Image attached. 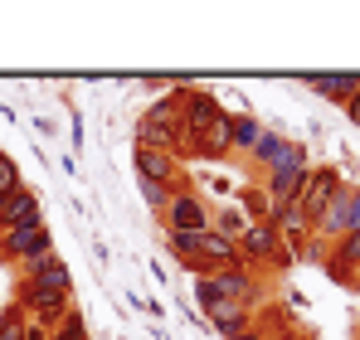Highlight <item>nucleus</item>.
I'll list each match as a JSON object with an SVG mask.
<instances>
[{
	"instance_id": "1",
	"label": "nucleus",
	"mask_w": 360,
	"mask_h": 340,
	"mask_svg": "<svg viewBox=\"0 0 360 340\" xmlns=\"http://www.w3.org/2000/svg\"><path fill=\"white\" fill-rule=\"evenodd\" d=\"M307 175H311V156H307V146H302V141H288L283 156H278V166L263 175V195H268V204H297L302 190H307Z\"/></svg>"
},
{
	"instance_id": "9",
	"label": "nucleus",
	"mask_w": 360,
	"mask_h": 340,
	"mask_svg": "<svg viewBox=\"0 0 360 340\" xmlns=\"http://www.w3.org/2000/svg\"><path fill=\"white\" fill-rule=\"evenodd\" d=\"M268 228L283 238V248H288L292 258H302V253H307V243H311V219H307V209H302V204H273Z\"/></svg>"
},
{
	"instance_id": "12",
	"label": "nucleus",
	"mask_w": 360,
	"mask_h": 340,
	"mask_svg": "<svg viewBox=\"0 0 360 340\" xmlns=\"http://www.w3.org/2000/svg\"><path fill=\"white\" fill-rule=\"evenodd\" d=\"M30 224H44V209H39V195L25 185V190H15V195L0 204V233H10V228H30Z\"/></svg>"
},
{
	"instance_id": "31",
	"label": "nucleus",
	"mask_w": 360,
	"mask_h": 340,
	"mask_svg": "<svg viewBox=\"0 0 360 340\" xmlns=\"http://www.w3.org/2000/svg\"><path fill=\"white\" fill-rule=\"evenodd\" d=\"M25 340H49V331H44L39 321H30V326H25Z\"/></svg>"
},
{
	"instance_id": "4",
	"label": "nucleus",
	"mask_w": 360,
	"mask_h": 340,
	"mask_svg": "<svg viewBox=\"0 0 360 340\" xmlns=\"http://www.w3.org/2000/svg\"><path fill=\"white\" fill-rule=\"evenodd\" d=\"M161 224L171 228V233H205V228H214V214H210V204L195 195V185L185 180L176 195H171V204H166Z\"/></svg>"
},
{
	"instance_id": "19",
	"label": "nucleus",
	"mask_w": 360,
	"mask_h": 340,
	"mask_svg": "<svg viewBox=\"0 0 360 340\" xmlns=\"http://www.w3.org/2000/svg\"><path fill=\"white\" fill-rule=\"evenodd\" d=\"M263 131H268V126L253 112H234V156H253V146H258Z\"/></svg>"
},
{
	"instance_id": "11",
	"label": "nucleus",
	"mask_w": 360,
	"mask_h": 340,
	"mask_svg": "<svg viewBox=\"0 0 360 340\" xmlns=\"http://www.w3.org/2000/svg\"><path fill=\"white\" fill-rule=\"evenodd\" d=\"M180 126H190V131H205L214 117L224 112L219 103H214V93H205V88H195V83H180Z\"/></svg>"
},
{
	"instance_id": "26",
	"label": "nucleus",
	"mask_w": 360,
	"mask_h": 340,
	"mask_svg": "<svg viewBox=\"0 0 360 340\" xmlns=\"http://www.w3.org/2000/svg\"><path fill=\"white\" fill-rule=\"evenodd\" d=\"M141 185V200H146V209L151 214H166V204H171V195L176 190H166V185H151V180H136Z\"/></svg>"
},
{
	"instance_id": "14",
	"label": "nucleus",
	"mask_w": 360,
	"mask_h": 340,
	"mask_svg": "<svg viewBox=\"0 0 360 340\" xmlns=\"http://www.w3.org/2000/svg\"><path fill=\"white\" fill-rule=\"evenodd\" d=\"M166 253L176 258L185 273H195V277H210V263H205V253H200V233H171L166 228Z\"/></svg>"
},
{
	"instance_id": "5",
	"label": "nucleus",
	"mask_w": 360,
	"mask_h": 340,
	"mask_svg": "<svg viewBox=\"0 0 360 340\" xmlns=\"http://www.w3.org/2000/svg\"><path fill=\"white\" fill-rule=\"evenodd\" d=\"M44 253H54V228L49 224H30V228L0 233V258L15 263V268H25V263H34V258H44Z\"/></svg>"
},
{
	"instance_id": "10",
	"label": "nucleus",
	"mask_w": 360,
	"mask_h": 340,
	"mask_svg": "<svg viewBox=\"0 0 360 340\" xmlns=\"http://www.w3.org/2000/svg\"><path fill=\"white\" fill-rule=\"evenodd\" d=\"M341 185H346V180H341V170H336V166H311L307 190H302V200H297L302 209H307V219H311V224H316V219H321V209L341 195Z\"/></svg>"
},
{
	"instance_id": "21",
	"label": "nucleus",
	"mask_w": 360,
	"mask_h": 340,
	"mask_svg": "<svg viewBox=\"0 0 360 340\" xmlns=\"http://www.w3.org/2000/svg\"><path fill=\"white\" fill-rule=\"evenodd\" d=\"M25 326H30V316L10 301V306H0V340H25Z\"/></svg>"
},
{
	"instance_id": "20",
	"label": "nucleus",
	"mask_w": 360,
	"mask_h": 340,
	"mask_svg": "<svg viewBox=\"0 0 360 340\" xmlns=\"http://www.w3.org/2000/svg\"><path fill=\"white\" fill-rule=\"evenodd\" d=\"M283 146H288V136H278V131H263L248 161H253V166H258V170H263V175H268V170L278 166V156H283Z\"/></svg>"
},
{
	"instance_id": "25",
	"label": "nucleus",
	"mask_w": 360,
	"mask_h": 340,
	"mask_svg": "<svg viewBox=\"0 0 360 340\" xmlns=\"http://www.w3.org/2000/svg\"><path fill=\"white\" fill-rule=\"evenodd\" d=\"M248 219H243V209H224V214H214V233H224V238H234L239 243Z\"/></svg>"
},
{
	"instance_id": "28",
	"label": "nucleus",
	"mask_w": 360,
	"mask_h": 340,
	"mask_svg": "<svg viewBox=\"0 0 360 340\" xmlns=\"http://www.w3.org/2000/svg\"><path fill=\"white\" fill-rule=\"evenodd\" d=\"M326 273H331V277H336V282H341V287H356V282H360L356 273H351V268H346V263H336V258H331V253H326Z\"/></svg>"
},
{
	"instance_id": "18",
	"label": "nucleus",
	"mask_w": 360,
	"mask_h": 340,
	"mask_svg": "<svg viewBox=\"0 0 360 340\" xmlns=\"http://www.w3.org/2000/svg\"><path fill=\"white\" fill-rule=\"evenodd\" d=\"M307 88L346 107V103H351V98L360 93V73H351V78H321V73H311V78H307Z\"/></svg>"
},
{
	"instance_id": "7",
	"label": "nucleus",
	"mask_w": 360,
	"mask_h": 340,
	"mask_svg": "<svg viewBox=\"0 0 360 340\" xmlns=\"http://www.w3.org/2000/svg\"><path fill=\"white\" fill-rule=\"evenodd\" d=\"M239 253H243V263H253V268H258V263H273L278 273L297 263V258H292V253L283 248V238H278V233H273L268 224H248V228H243Z\"/></svg>"
},
{
	"instance_id": "30",
	"label": "nucleus",
	"mask_w": 360,
	"mask_h": 340,
	"mask_svg": "<svg viewBox=\"0 0 360 340\" xmlns=\"http://www.w3.org/2000/svg\"><path fill=\"white\" fill-rule=\"evenodd\" d=\"M341 112L351 117V126H360V93H356V98H351V103H346V107H341Z\"/></svg>"
},
{
	"instance_id": "22",
	"label": "nucleus",
	"mask_w": 360,
	"mask_h": 340,
	"mask_svg": "<svg viewBox=\"0 0 360 340\" xmlns=\"http://www.w3.org/2000/svg\"><path fill=\"white\" fill-rule=\"evenodd\" d=\"M49 340H93V336H88V321H83V311H78V306H73V311H68V316H63L59 326H54V331H49Z\"/></svg>"
},
{
	"instance_id": "6",
	"label": "nucleus",
	"mask_w": 360,
	"mask_h": 340,
	"mask_svg": "<svg viewBox=\"0 0 360 340\" xmlns=\"http://www.w3.org/2000/svg\"><path fill=\"white\" fill-rule=\"evenodd\" d=\"M214 287H219L224 301H243V306H263V296H268V282H263V273H258L253 263L219 268V273H214Z\"/></svg>"
},
{
	"instance_id": "2",
	"label": "nucleus",
	"mask_w": 360,
	"mask_h": 340,
	"mask_svg": "<svg viewBox=\"0 0 360 340\" xmlns=\"http://www.w3.org/2000/svg\"><path fill=\"white\" fill-rule=\"evenodd\" d=\"M15 306L30 316V321H39L44 331H54L63 316L73 311V292H54V287H39V282H15Z\"/></svg>"
},
{
	"instance_id": "16",
	"label": "nucleus",
	"mask_w": 360,
	"mask_h": 340,
	"mask_svg": "<svg viewBox=\"0 0 360 340\" xmlns=\"http://www.w3.org/2000/svg\"><path fill=\"white\" fill-rule=\"evenodd\" d=\"M200 141H205V161H229L234 156V112H219L200 131Z\"/></svg>"
},
{
	"instance_id": "15",
	"label": "nucleus",
	"mask_w": 360,
	"mask_h": 340,
	"mask_svg": "<svg viewBox=\"0 0 360 340\" xmlns=\"http://www.w3.org/2000/svg\"><path fill=\"white\" fill-rule=\"evenodd\" d=\"M20 277H25V282H39V287H54V292H73V277H68V268H63L59 253H44V258L25 263Z\"/></svg>"
},
{
	"instance_id": "32",
	"label": "nucleus",
	"mask_w": 360,
	"mask_h": 340,
	"mask_svg": "<svg viewBox=\"0 0 360 340\" xmlns=\"http://www.w3.org/2000/svg\"><path fill=\"white\" fill-rule=\"evenodd\" d=\"M278 340H311L307 331H288V336H278Z\"/></svg>"
},
{
	"instance_id": "3",
	"label": "nucleus",
	"mask_w": 360,
	"mask_h": 340,
	"mask_svg": "<svg viewBox=\"0 0 360 340\" xmlns=\"http://www.w3.org/2000/svg\"><path fill=\"white\" fill-rule=\"evenodd\" d=\"M360 228V185H341V195L321 209V219L311 224V238L316 243H341L346 233Z\"/></svg>"
},
{
	"instance_id": "27",
	"label": "nucleus",
	"mask_w": 360,
	"mask_h": 340,
	"mask_svg": "<svg viewBox=\"0 0 360 340\" xmlns=\"http://www.w3.org/2000/svg\"><path fill=\"white\" fill-rule=\"evenodd\" d=\"M331 258L346 263V268H360V228H356V233H346L341 243H331Z\"/></svg>"
},
{
	"instance_id": "23",
	"label": "nucleus",
	"mask_w": 360,
	"mask_h": 340,
	"mask_svg": "<svg viewBox=\"0 0 360 340\" xmlns=\"http://www.w3.org/2000/svg\"><path fill=\"white\" fill-rule=\"evenodd\" d=\"M15 190H25V180H20V166H15V156H5V151H0V204H5Z\"/></svg>"
},
{
	"instance_id": "29",
	"label": "nucleus",
	"mask_w": 360,
	"mask_h": 340,
	"mask_svg": "<svg viewBox=\"0 0 360 340\" xmlns=\"http://www.w3.org/2000/svg\"><path fill=\"white\" fill-rule=\"evenodd\" d=\"M234 340H278V331H273V326H268V321L258 316V321H253V326H248L243 336H234Z\"/></svg>"
},
{
	"instance_id": "17",
	"label": "nucleus",
	"mask_w": 360,
	"mask_h": 340,
	"mask_svg": "<svg viewBox=\"0 0 360 340\" xmlns=\"http://www.w3.org/2000/svg\"><path fill=\"white\" fill-rule=\"evenodd\" d=\"M200 253H205V263H210V273H219V268H239L243 253L234 238H224V233H214V228H205L200 233Z\"/></svg>"
},
{
	"instance_id": "13",
	"label": "nucleus",
	"mask_w": 360,
	"mask_h": 340,
	"mask_svg": "<svg viewBox=\"0 0 360 340\" xmlns=\"http://www.w3.org/2000/svg\"><path fill=\"white\" fill-rule=\"evenodd\" d=\"M205 321H210V331H219L224 340H234V336H243V331L258 321V306H243V301H219Z\"/></svg>"
},
{
	"instance_id": "24",
	"label": "nucleus",
	"mask_w": 360,
	"mask_h": 340,
	"mask_svg": "<svg viewBox=\"0 0 360 340\" xmlns=\"http://www.w3.org/2000/svg\"><path fill=\"white\" fill-rule=\"evenodd\" d=\"M219 301H224V296H219V287H214V273H210V277H195V306H200L205 316H210Z\"/></svg>"
},
{
	"instance_id": "8",
	"label": "nucleus",
	"mask_w": 360,
	"mask_h": 340,
	"mask_svg": "<svg viewBox=\"0 0 360 340\" xmlns=\"http://www.w3.org/2000/svg\"><path fill=\"white\" fill-rule=\"evenodd\" d=\"M131 166H136V180H151V185H166V190H180L185 185V166H180L171 151L131 146Z\"/></svg>"
}]
</instances>
